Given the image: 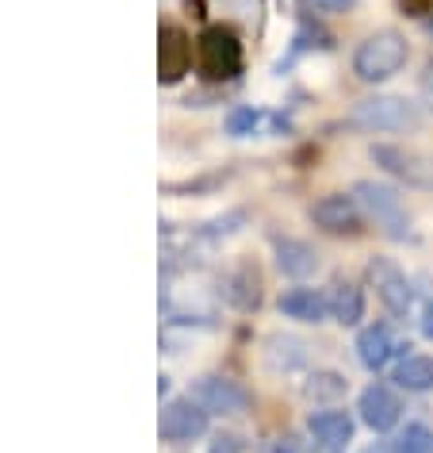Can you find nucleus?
Masks as SVG:
<instances>
[{
	"mask_svg": "<svg viewBox=\"0 0 433 453\" xmlns=\"http://www.w3.org/2000/svg\"><path fill=\"white\" fill-rule=\"evenodd\" d=\"M406 39L399 35V31H376L357 47L353 54V73L361 77V81H387V77H395L399 70L406 65Z\"/></svg>",
	"mask_w": 433,
	"mask_h": 453,
	"instance_id": "obj_1",
	"label": "nucleus"
},
{
	"mask_svg": "<svg viewBox=\"0 0 433 453\" xmlns=\"http://www.w3.org/2000/svg\"><path fill=\"white\" fill-rule=\"evenodd\" d=\"M226 300L234 303V308H257V300H261V277H257V269L254 265H238L234 269V277L226 280Z\"/></svg>",
	"mask_w": 433,
	"mask_h": 453,
	"instance_id": "obj_16",
	"label": "nucleus"
},
{
	"mask_svg": "<svg viewBox=\"0 0 433 453\" xmlns=\"http://www.w3.org/2000/svg\"><path fill=\"white\" fill-rule=\"evenodd\" d=\"M307 4L315 8V12H326V16H341V12H349L357 0H307Z\"/></svg>",
	"mask_w": 433,
	"mask_h": 453,
	"instance_id": "obj_23",
	"label": "nucleus"
},
{
	"mask_svg": "<svg viewBox=\"0 0 433 453\" xmlns=\"http://www.w3.org/2000/svg\"><path fill=\"white\" fill-rule=\"evenodd\" d=\"M422 334L433 338V300L426 303V311H422Z\"/></svg>",
	"mask_w": 433,
	"mask_h": 453,
	"instance_id": "obj_25",
	"label": "nucleus"
},
{
	"mask_svg": "<svg viewBox=\"0 0 433 453\" xmlns=\"http://www.w3.org/2000/svg\"><path fill=\"white\" fill-rule=\"evenodd\" d=\"M200 70L215 77V81H226L242 70V42H238L234 31L226 27H208L200 35Z\"/></svg>",
	"mask_w": 433,
	"mask_h": 453,
	"instance_id": "obj_2",
	"label": "nucleus"
},
{
	"mask_svg": "<svg viewBox=\"0 0 433 453\" xmlns=\"http://www.w3.org/2000/svg\"><path fill=\"white\" fill-rule=\"evenodd\" d=\"M368 453H384V449H368Z\"/></svg>",
	"mask_w": 433,
	"mask_h": 453,
	"instance_id": "obj_28",
	"label": "nucleus"
},
{
	"mask_svg": "<svg viewBox=\"0 0 433 453\" xmlns=\"http://www.w3.org/2000/svg\"><path fill=\"white\" fill-rule=\"evenodd\" d=\"M188 62H192V42L180 27L165 24L162 27V47H157V77L162 85H177L180 77L188 73Z\"/></svg>",
	"mask_w": 433,
	"mask_h": 453,
	"instance_id": "obj_10",
	"label": "nucleus"
},
{
	"mask_svg": "<svg viewBox=\"0 0 433 453\" xmlns=\"http://www.w3.org/2000/svg\"><path fill=\"white\" fill-rule=\"evenodd\" d=\"M357 411H361L364 426H372L376 434H384V430H391L399 423V415H403V400H399L387 384H368V388L361 392V400H357Z\"/></svg>",
	"mask_w": 433,
	"mask_h": 453,
	"instance_id": "obj_6",
	"label": "nucleus"
},
{
	"mask_svg": "<svg viewBox=\"0 0 433 453\" xmlns=\"http://www.w3.org/2000/svg\"><path fill=\"white\" fill-rule=\"evenodd\" d=\"M238 449H242V446H238L234 434H219L211 441V453H238Z\"/></svg>",
	"mask_w": 433,
	"mask_h": 453,
	"instance_id": "obj_24",
	"label": "nucleus"
},
{
	"mask_svg": "<svg viewBox=\"0 0 433 453\" xmlns=\"http://www.w3.org/2000/svg\"><path fill=\"white\" fill-rule=\"evenodd\" d=\"M196 400L208 407V411L238 415V411H246V407H249V392L238 380H231V377H203L196 384Z\"/></svg>",
	"mask_w": 433,
	"mask_h": 453,
	"instance_id": "obj_11",
	"label": "nucleus"
},
{
	"mask_svg": "<svg viewBox=\"0 0 433 453\" xmlns=\"http://www.w3.org/2000/svg\"><path fill=\"white\" fill-rule=\"evenodd\" d=\"M307 430H311V438L318 441V446L338 449L353 438V418L346 411H315L311 418H307Z\"/></svg>",
	"mask_w": 433,
	"mask_h": 453,
	"instance_id": "obj_13",
	"label": "nucleus"
},
{
	"mask_svg": "<svg viewBox=\"0 0 433 453\" xmlns=\"http://www.w3.org/2000/svg\"><path fill=\"white\" fill-rule=\"evenodd\" d=\"M226 127H231V134H249V131L257 127V111H254V108H238V111H231Z\"/></svg>",
	"mask_w": 433,
	"mask_h": 453,
	"instance_id": "obj_22",
	"label": "nucleus"
},
{
	"mask_svg": "<svg viewBox=\"0 0 433 453\" xmlns=\"http://www.w3.org/2000/svg\"><path fill=\"white\" fill-rule=\"evenodd\" d=\"M399 349H403V342L391 334V326H368V331H361V338H357V357L364 369H384Z\"/></svg>",
	"mask_w": 433,
	"mask_h": 453,
	"instance_id": "obj_12",
	"label": "nucleus"
},
{
	"mask_svg": "<svg viewBox=\"0 0 433 453\" xmlns=\"http://www.w3.org/2000/svg\"><path fill=\"white\" fill-rule=\"evenodd\" d=\"M330 315L341 326H357L364 319V292L357 285H338L334 296H330Z\"/></svg>",
	"mask_w": 433,
	"mask_h": 453,
	"instance_id": "obj_17",
	"label": "nucleus"
},
{
	"mask_svg": "<svg viewBox=\"0 0 433 453\" xmlns=\"http://www.w3.org/2000/svg\"><path fill=\"white\" fill-rule=\"evenodd\" d=\"M280 311L300 323H323V315L330 311V300L315 288H292L280 296Z\"/></svg>",
	"mask_w": 433,
	"mask_h": 453,
	"instance_id": "obj_14",
	"label": "nucleus"
},
{
	"mask_svg": "<svg viewBox=\"0 0 433 453\" xmlns=\"http://www.w3.org/2000/svg\"><path fill=\"white\" fill-rule=\"evenodd\" d=\"M277 453H300V446H295V438H284L277 446Z\"/></svg>",
	"mask_w": 433,
	"mask_h": 453,
	"instance_id": "obj_27",
	"label": "nucleus"
},
{
	"mask_svg": "<svg viewBox=\"0 0 433 453\" xmlns=\"http://www.w3.org/2000/svg\"><path fill=\"white\" fill-rule=\"evenodd\" d=\"M341 392H346V380H341L338 372H315L311 384H307V395H311V400H334Z\"/></svg>",
	"mask_w": 433,
	"mask_h": 453,
	"instance_id": "obj_21",
	"label": "nucleus"
},
{
	"mask_svg": "<svg viewBox=\"0 0 433 453\" xmlns=\"http://www.w3.org/2000/svg\"><path fill=\"white\" fill-rule=\"evenodd\" d=\"M353 196H357L361 211H368L387 234H395V239L406 234V208H403V196H399L395 188L376 185V180H361V185L353 188Z\"/></svg>",
	"mask_w": 433,
	"mask_h": 453,
	"instance_id": "obj_3",
	"label": "nucleus"
},
{
	"mask_svg": "<svg viewBox=\"0 0 433 453\" xmlns=\"http://www.w3.org/2000/svg\"><path fill=\"white\" fill-rule=\"evenodd\" d=\"M368 280H372L376 296L384 300L387 311L406 315V308H410V280H406L403 269H399L395 262H387V257H376V262L368 265Z\"/></svg>",
	"mask_w": 433,
	"mask_h": 453,
	"instance_id": "obj_7",
	"label": "nucleus"
},
{
	"mask_svg": "<svg viewBox=\"0 0 433 453\" xmlns=\"http://www.w3.org/2000/svg\"><path fill=\"white\" fill-rule=\"evenodd\" d=\"M372 157H376V165H384L387 173L403 177L406 185H414V188L433 185V165L426 157H418L414 150H403V146H372Z\"/></svg>",
	"mask_w": 433,
	"mask_h": 453,
	"instance_id": "obj_8",
	"label": "nucleus"
},
{
	"mask_svg": "<svg viewBox=\"0 0 433 453\" xmlns=\"http://www.w3.org/2000/svg\"><path fill=\"white\" fill-rule=\"evenodd\" d=\"M277 265H280V273H288V277H307L318 269V254L300 239H280L277 242Z\"/></svg>",
	"mask_w": 433,
	"mask_h": 453,
	"instance_id": "obj_15",
	"label": "nucleus"
},
{
	"mask_svg": "<svg viewBox=\"0 0 433 453\" xmlns=\"http://www.w3.org/2000/svg\"><path fill=\"white\" fill-rule=\"evenodd\" d=\"M353 123L364 131H406L418 123V108L399 96H372L353 108Z\"/></svg>",
	"mask_w": 433,
	"mask_h": 453,
	"instance_id": "obj_4",
	"label": "nucleus"
},
{
	"mask_svg": "<svg viewBox=\"0 0 433 453\" xmlns=\"http://www.w3.org/2000/svg\"><path fill=\"white\" fill-rule=\"evenodd\" d=\"M395 453H433V430L426 423H406V430L395 438Z\"/></svg>",
	"mask_w": 433,
	"mask_h": 453,
	"instance_id": "obj_20",
	"label": "nucleus"
},
{
	"mask_svg": "<svg viewBox=\"0 0 433 453\" xmlns=\"http://www.w3.org/2000/svg\"><path fill=\"white\" fill-rule=\"evenodd\" d=\"M311 219L330 234H346L361 226V203L357 196H346V192H330L311 208Z\"/></svg>",
	"mask_w": 433,
	"mask_h": 453,
	"instance_id": "obj_9",
	"label": "nucleus"
},
{
	"mask_svg": "<svg viewBox=\"0 0 433 453\" xmlns=\"http://www.w3.org/2000/svg\"><path fill=\"white\" fill-rule=\"evenodd\" d=\"M300 361H303V346L295 342V338H280V334L269 338V365L272 369H295Z\"/></svg>",
	"mask_w": 433,
	"mask_h": 453,
	"instance_id": "obj_19",
	"label": "nucleus"
},
{
	"mask_svg": "<svg viewBox=\"0 0 433 453\" xmlns=\"http://www.w3.org/2000/svg\"><path fill=\"white\" fill-rule=\"evenodd\" d=\"M395 380H399V388H406V392H429L433 388V357H426V354L406 357L403 365L395 369Z\"/></svg>",
	"mask_w": 433,
	"mask_h": 453,
	"instance_id": "obj_18",
	"label": "nucleus"
},
{
	"mask_svg": "<svg viewBox=\"0 0 433 453\" xmlns=\"http://www.w3.org/2000/svg\"><path fill=\"white\" fill-rule=\"evenodd\" d=\"M165 441H192L208 430V407L200 400H173L165 403L162 423H157Z\"/></svg>",
	"mask_w": 433,
	"mask_h": 453,
	"instance_id": "obj_5",
	"label": "nucleus"
},
{
	"mask_svg": "<svg viewBox=\"0 0 433 453\" xmlns=\"http://www.w3.org/2000/svg\"><path fill=\"white\" fill-rule=\"evenodd\" d=\"M403 4L410 8V12H426V8L433 4V0H403Z\"/></svg>",
	"mask_w": 433,
	"mask_h": 453,
	"instance_id": "obj_26",
	"label": "nucleus"
}]
</instances>
